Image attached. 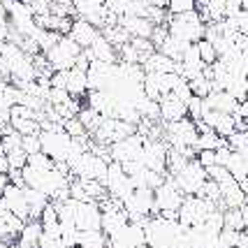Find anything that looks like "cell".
<instances>
[{
  "instance_id": "30",
  "label": "cell",
  "mask_w": 248,
  "mask_h": 248,
  "mask_svg": "<svg viewBox=\"0 0 248 248\" xmlns=\"http://www.w3.org/2000/svg\"><path fill=\"white\" fill-rule=\"evenodd\" d=\"M26 165H28V167H35V170H49V167H54L56 162L40 151V153H35V155H28V162H26Z\"/></svg>"
},
{
  "instance_id": "22",
  "label": "cell",
  "mask_w": 248,
  "mask_h": 248,
  "mask_svg": "<svg viewBox=\"0 0 248 248\" xmlns=\"http://www.w3.org/2000/svg\"><path fill=\"white\" fill-rule=\"evenodd\" d=\"M23 195H26V204H28V211H31V220H40L42 211L46 209V204L51 200L46 195H42L40 190H32V188H23Z\"/></svg>"
},
{
  "instance_id": "14",
  "label": "cell",
  "mask_w": 248,
  "mask_h": 248,
  "mask_svg": "<svg viewBox=\"0 0 248 248\" xmlns=\"http://www.w3.org/2000/svg\"><path fill=\"white\" fill-rule=\"evenodd\" d=\"M67 37H70L75 44H79V46L86 51V49H91V44L100 37V28H95L93 23L84 21V19H75V21H72V26H70Z\"/></svg>"
},
{
  "instance_id": "8",
  "label": "cell",
  "mask_w": 248,
  "mask_h": 248,
  "mask_svg": "<svg viewBox=\"0 0 248 248\" xmlns=\"http://www.w3.org/2000/svg\"><path fill=\"white\" fill-rule=\"evenodd\" d=\"M153 200H155V216L176 220V214H179V209L184 204V195L174 186L170 174L165 176V184L153 190Z\"/></svg>"
},
{
  "instance_id": "32",
  "label": "cell",
  "mask_w": 248,
  "mask_h": 248,
  "mask_svg": "<svg viewBox=\"0 0 248 248\" xmlns=\"http://www.w3.org/2000/svg\"><path fill=\"white\" fill-rule=\"evenodd\" d=\"M21 149L26 151V155H35V153L42 151V144H40V135H28L21 140Z\"/></svg>"
},
{
  "instance_id": "38",
  "label": "cell",
  "mask_w": 248,
  "mask_h": 248,
  "mask_svg": "<svg viewBox=\"0 0 248 248\" xmlns=\"http://www.w3.org/2000/svg\"><path fill=\"white\" fill-rule=\"evenodd\" d=\"M5 184H10V181H7V174H0V193H2Z\"/></svg>"
},
{
  "instance_id": "18",
  "label": "cell",
  "mask_w": 248,
  "mask_h": 248,
  "mask_svg": "<svg viewBox=\"0 0 248 248\" xmlns=\"http://www.w3.org/2000/svg\"><path fill=\"white\" fill-rule=\"evenodd\" d=\"M204 105L211 109V111H220V114H230V116H232L239 107V100H234L227 91H211V93L204 97Z\"/></svg>"
},
{
  "instance_id": "35",
  "label": "cell",
  "mask_w": 248,
  "mask_h": 248,
  "mask_svg": "<svg viewBox=\"0 0 248 248\" xmlns=\"http://www.w3.org/2000/svg\"><path fill=\"white\" fill-rule=\"evenodd\" d=\"M149 7H155V10H167V2L170 0H146Z\"/></svg>"
},
{
  "instance_id": "31",
  "label": "cell",
  "mask_w": 248,
  "mask_h": 248,
  "mask_svg": "<svg viewBox=\"0 0 248 248\" xmlns=\"http://www.w3.org/2000/svg\"><path fill=\"white\" fill-rule=\"evenodd\" d=\"M7 162H10V170H19L21 172L23 167H26V162H28V155H26L23 149H16V151L7 153Z\"/></svg>"
},
{
  "instance_id": "4",
  "label": "cell",
  "mask_w": 248,
  "mask_h": 248,
  "mask_svg": "<svg viewBox=\"0 0 248 248\" xmlns=\"http://www.w3.org/2000/svg\"><path fill=\"white\" fill-rule=\"evenodd\" d=\"M107 167H109V160L93 153L91 149L84 151L81 155H77L75 160L67 165L72 179H86V181H100V184H102V179L107 174Z\"/></svg>"
},
{
  "instance_id": "9",
  "label": "cell",
  "mask_w": 248,
  "mask_h": 248,
  "mask_svg": "<svg viewBox=\"0 0 248 248\" xmlns=\"http://www.w3.org/2000/svg\"><path fill=\"white\" fill-rule=\"evenodd\" d=\"M102 186H105V190L111 200H116V202H123L125 197H128L135 188L130 184V176L123 172V167H121L119 162H109L107 167V174H105V179H102Z\"/></svg>"
},
{
  "instance_id": "37",
  "label": "cell",
  "mask_w": 248,
  "mask_h": 248,
  "mask_svg": "<svg viewBox=\"0 0 248 248\" xmlns=\"http://www.w3.org/2000/svg\"><path fill=\"white\" fill-rule=\"evenodd\" d=\"M241 216H244V225L248 227V204L241 206ZM246 227H244V230H246Z\"/></svg>"
},
{
  "instance_id": "15",
  "label": "cell",
  "mask_w": 248,
  "mask_h": 248,
  "mask_svg": "<svg viewBox=\"0 0 248 248\" xmlns=\"http://www.w3.org/2000/svg\"><path fill=\"white\" fill-rule=\"evenodd\" d=\"M119 26L130 35V40L132 37H137V40H151L153 28H155L146 16H121Z\"/></svg>"
},
{
  "instance_id": "10",
  "label": "cell",
  "mask_w": 248,
  "mask_h": 248,
  "mask_svg": "<svg viewBox=\"0 0 248 248\" xmlns=\"http://www.w3.org/2000/svg\"><path fill=\"white\" fill-rule=\"evenodd\" d=\"M72 220L79 232L102 230V211L97 202H77L72 200Z\"/></svg>"
},
{
  "instance_id": "16",
  "label": "cell",
  "mask_w": 248,
  "mask_h": 248,
  "mask_svg": "<svg viewBox=\"0 0 248 248\" xmlns=\"http://www.w3.org/2000/svg\"><path fill=\"white\" fill-rule=\"evenodd\" d=\"M14 84L7 79H0V132L5 128H10V116H12V107L16 105L14 100Z\"/></svg>"
},
{
  "instance_id": "21",
  "label": "cell",
  "mask_w": 248,
  "mask_h": 248,
  "mask_svg": "<svg viewBox=\"0 0 248 248\" xmlns=\"http://www.w3.org/2000/svg\"><path fill=\"white\" fill-rule=\"evenodd\" d=\"M42 237V223L40 220H28L23 230L19 232V237L14 241L16 248H37V241Z\"/></svg>"
},
{
  "instance_id": "12",
  "label": "cell",
  "mask_w": 248,
  "mask_h": 248,
  "mask_svg": "<svg viewBox=\"0 0 248 248\" xmlns=\"http://www.w3.org/2000/svg\"><path fill=\"white\" fill-rule=\"evenodd\" d=\"M26 188V186H23ZM23 188L14 184H5L2 193H0V206L7 209L10 214H14L16 218H21L23 223L31 220V211H28V204H26V195H23Z\"/></svg>"
},
{
  "instance_id": "25",
  "label": "cell",
  "mask_w": 248,
  "mask_h": 248,
  "mask_svg": "<svg viewBox=\"0 0 248 248\" xmlns=\"http://www.w3.org/2000/svg\"><path fill=\"white\" fill-rule=\"evenodd\" d=\"M77 119H79V123L84 125V130H86L88 135H93V132L97 130V125H100L102 116H100L97 111H93L91 107H81L79 109V114H77Z\"/></svg>"
},
{
  "instance_id": "34",
  "label": "cell",
  "mask_w": 248,
  "mask_h": 248,
  "mask_svg": "<svg viewBox=\"0 0 248 248\" xmlns=\"http://www.w3.org/2000/svg\"><path fill=\"white\" fill-rule=\"evenodd\" d=\"M10 172V162H7V153L5 149L0 146V174H7Z\"/></svg>"
},
{
  "instance_id": "17",
  "label": "cell",
  "mask_w": 248,
  "mask_h": 248,
  "mask_svg": "<svg viewBox=\"0 0 248 248\" xmlns=\"http://www.w3.org/2000/svg\"><path fill=\"white\" fill-rule=\"evenodd\" d=\"M86 56L91 61H102V63H119V54H116V46L109 42L107 37L100 31V37L91 44V49H86Z\"/></svg>"
},
{
  "instance_id": "23",
  "label": "cell",
  "mask_w": 248,
  "mask_h": 248,
  "mask_svg": "<svg viewBox=\"0 0 248 248\" xmlns=\"http://www.w3.org/2000/svg\"><path fill=\"white\" fill-rule=\"evenodd\" d=\"M77 248H107V234L102 230H88L79 232V244Z\"/></svg>"
},
{
  "instance_id": "7",
  "label": "cell",
  "mask_w": 248,
  "mask_h": 248,
  "mask_svg": "<svg viewBox=\"0 0 248 248\" xmlns=\"http://www.w3.org/2000/svg\"><path fill=\"white\" fill-rule=\"evenodd\" d=\"M172 176V181H174V186L181 190V195L184 197H190V195H200L202 193V188H204V184H206V170L200 165V162L195 160H188L179 170L176 174H170Z\"/></svg>"
},
{
  "instance_id": "33",
  "label": "cell",
  "mask_w": 248,
  "mask_h": 248,
  "mask_svg": "<svg viewBox=\"0 0 248 248\" xmlns=\"http://www.w3.org/2000/svg\"><path fill=\"white\" fill-rule=\"evenodd\" d=\"M37 248H67V246L61 241V237H54V234L42 232V237H40V241H37Z\"/></svg>"
},
{
  "instance_id": "36",
  "label": "cell",
  "mask_w": 248,
  "mask_h": 248,
  "mask_svg": "<svg viewBox=\"0 0 248 248\" xmlns=\"http://www.w3.org/2000/svg\"><path fill=\"white\" fill-rule=\"evenodd\" d=\"M0 26H10V23H7V12L2 7V2H0Z\"/></svg>"
},
{
  "instance_id": "27",
  "label": "cell",
  "mask_w": 248,
  "mask_h": 248,
  "mask_svg": "<svg viewBox=\"0 0 248 248\" xmlns=\"http://www.w3.org/2000/svg\"><path fill=\"white\" fill-rule=\"evenodd\" d=\"M223 220H225V227L230 230H244V216H241V209H225L223 211Z\"/></svg>"
},
{
  "instance_id": "29",
  "label": "cell",
  "mask_w": 248,
  "mask_h": 248,
  "mask_svg": "<svg viewBox=\"0 0 248 248\" xmlns=\"http://www.w3.org/2000/svg\"><path fill=\"white\" fill-rule=\"evenodd\" d=\"M197 10V0H170L167 2V12L170 14H181V12H193Z\"/></svg>"
},
{
  "instance_id": "26",
  "label": "cell",
  "mask_w": 248,
  "mask_h": 248,
  "mask_svg": "<svg viewBox=\"0 0 248 248\" xmlns=\"http://www.w3.org/2000/svg\"><path fill=\"white\" fill-rule=\"evenodd\" d=\"M188 86H190V93H193L195 97H200V100H204L211 91H214V86H211V81L206 79L204 75L195 77L193 81H188Z\"/></svg>"
},
{
  "instance_id": "6",
  "label": "cell",
  "mask_w": 248,
  "mask_h": 248,
  "mask_svg": "<svg viewBox=\"0 0 248 248\" xmlns=\"http://www.w3.org/2000/svg\"><path fill=\"white\" fill-rule=\"evenodd\" d=\"M216 209H218V204H214L211 200L200 197V195H190V197H184V204H181L179 214H176V220L184 227L202 225ZM220 211H223V209H220Z\"/></svg>"
},
{
  "instance_id": "13",
  "label": "cell",
  "mask_w": 248,
  "mask_h": 248,
  "mask_svg": "<svg viewBox=\"0 0 248 248\" xmlns=\"http://www.w3.org/2000/svg\"><path fill=\"white\" fill-rule=\"evenodd\" d=\"M158 109H160V123H176V121L188 119V107L184 100L174 95V93H165L158 100Z\"/></svg>"
},
{
  "instance_id": "39",
  "label": "cell",
  "mask_w": 248,
  "mask_h": 248,
  "mask_svg": "<svg viewBox=\"0 0 248 248\" xmlns=\"http://www.w3.org/2000/svg\"><path fill=\"white\" fill-rule=\"evenodd\" d=\"M0 248H16L14 244H10V241H0Z\"/></svg>"
},
{
  "instance_id": "19",
  "label": "cell",
  "mask_w": 248,
  "mask_h": 248,
  "mask_svg": "<svg viewBox=\"0 0 248 248\" xmlns=\"http://www.w3.org/2000/svg\"><path fill=\"white\" fill-rule=\"evenodd\" d=\"M141 70L144 72H153V75H170V72H179V63L170 61L167 56L153 51L151 56H146L141 61Z\"/></svg>"
},
{
  "instance_id": "28",
  "label": "cell",
  "mask_w": 248,
  "mask_h": 248,
  "mask_svg": "<svg viewBox=\"0 0 248 248\" xmlns=\"http://www.w3.org/2000/svg\"><path fill=\"white\" fill-rule=\"evenodd\" d=\"M197 51H200V58H202L204 65H214L218 61L216 49H214V44L209 42V40H200L197 42Z\"/></svg>"
},
{
  "instance_id": "2",
  "label": "cell",
  "mask_w": 248,
  "mask_h": 248,
  "mask_svg": "<svg viewBox=\"0 0 248 248\" xmlns=\"http://www.w3.org/2000/svg\"><path fill=\"white\" fill-rule=\"evenodd\" d=\"M167 32L176 37L184 44H197L200 40H204V28L206 23L202 21L200 12H181V14H170L167 16Z\"/></svg>"
},
{
  "instance_id": "24",
  "label": "cell",
  "mask_w": 248,
  "mask_h": 248,
  "mask_svg": "<svg viewBox=\"0 0 248 248\" xmlns=\"http://www.w3.org/2000/svg\"><path fill=\"white\" fill-rule=\"evenodd\" d=\"M223 146H227V141L223 140V137H218L214 130H209V132L197 137L195 151H218V149H223Z\"/></svg>"
},
{
  "instance_id": "5",
  "label": "cell",
  "mask_w": 248,
  "mask_h": 248,
  "mask_svg": "<svg viewBox=\"0 0 248 248\" xmlns=\"http://www.w3.org/2000/svg\"><path fill=\"white\" fill-rule=\"evenodd\" d=\"M121 206H123V211H125L130 223L144 225L146 218L155 216V200H153V190H149V188H135L121 202Z\"/></svg>"
},
{
  "instance_id": "1",
  "label": "cell",
  "mask_w": 248,
  "mask_h": 248,
  "mask_svg": "<svg viewBox=\"0 0 248 248\" xmlns=\"http://www.w3.org/2000/svg\"><path fill=\"white\" fill-rule=\"evenodd\" d=\"M141 227H144L149 248H188L186 246V227L179 220L151 216L144 220Z\"/></svg>"
},
{
  "instance_id": "3",
  "label": "cell",
  "mask_w": 248,
  "mask_h": 248,
  "mask_svg": "<svg viewBox=\"0 0 248 248\" xmlns=\"http://www.w3.org/2000/svg\"><path fill=\"white\" fill-rule=\"evenodd\" d=\"M81 51H84V49H81L79 44L72 42L67 35H61V37L56 40L54 46H49L42 56L46 58L51 72H67V70H72L77 65Z\"/></svg>"
},
{
  "instance_id": "11",
  "label": "cell",
  "mask_w": 248,
  "mask_h": 248,
  "mask_svg": "<svg viewBox=\"0 0 248 248\" xmlns=\"http://www.w3.org/2000/svg\"><path fill=\"white\" fill-rule=\"evenodd\" d=\"M141 146H144V135H141V132H135V135H130V137H123V140L109 144V158L114 162H119V165L140 160Z\"/></svg>"
},
{
  "instance_id": "20",
  "label": "cell",
  "mask_w": 248,
  "mask_h": 248,
  "mask_svg": "<svg viewBox=\"0 0 248 248\" xmlns=\"http://www.w3.org/2000/svg\"><path fill=\"white\" fill-rule=\"evenodd\" d=\"M65 91H67L70 95L75 97V100H81V97H86V93H88L86 70H79V67H72V70H67V75H65Z\"/></svg>"
}]
</instances>
